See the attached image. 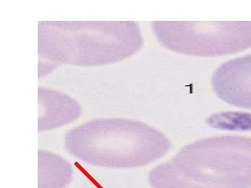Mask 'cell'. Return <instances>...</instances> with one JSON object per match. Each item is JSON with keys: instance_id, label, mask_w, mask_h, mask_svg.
<instances>
[{"instance_id": "5b68a950", "label": "cell", "mask_w": 251, "mask_h": 188, "mask_svg": "<svg viewBox=\"0 0 251 188\" xmlns=\"http://www.w3.org/2000/svg\"><path fill=\"white\" fill-rule=\"evenodd\" d=\"M211 83L225 103L251 110V54L221 64L213 73Z\"/></svg>"}, {"instance_id": "3957f363", "label": "cell", "mask_w": 251, "mask_h": 188, "mask_svg": "<svg viewBox=\"0 0 251 188\" xmlns=\"http://www.w3.org/2000/svg\"><path fill=\"white\" fill-rule=\"evenodd\" d=\"M64 145L71 156L86 164L112 169L148 165L166 156L172 146L156 128L122 118L82 123L66 133Z\"/></svg>"}, {"instance_id": "6da1fadb", "label": "cell", "mask_w": 251, "mask_h": 188, "mask_svg": "<svg viewBox=\"0 0 251 188\" xmlns=\"http://www.w3.org/2000/svg\"><path fill=\"white\" fill-rule=\"evenodd\" d=\"M38 26V52L47 61L44 74L62 64L117 62L139 52L144 44L134 21H42Z\"/></svg>"}, {"instance_id": "52a82bcc", "label": "cell", "mask_w": 251, "mask_h": 188, "mask_svg": "<svg viewBox=\"0 0 251 188\" xmlns=\"http://www.w3.org/2000/svg\"><path fill=\"white\" fill-rule=\"evenodd\" d=\"M72 164L59 155L39 151V188H65L72 182Z\"/></svg>"}, {"instance_id": "7a4b0ae2", "label": "cell", "mask_w": 251, "mask_h": 188, "mask_svg": "<svg viewBox=\"0 0 251 188\" xmlns=\"http://www.w3.org/2000/svg\"><path fill=\"white\" fill-rule=\"evenodd\" d=\"M152 188H251V138L217 136L184 146L148 174Z\"/></svg>"}, {"instance_id": "8992f818", "label": "cell", "mask_w": 251, "mask_h": 188, "mask_svg": "<svg viewBox=\"0 0 251 188\" xmlns=\"http://www.w3.org/2000/svg\"><path fill=\"white\" fill-rule=\"evenodd\" d=\"M39 132L59 128L80 117L82 109L75 99L59 91L39 87Z\"/></svg>"}, {"instance_id": "277c9868", "label": "cell", "mask_w": 251, "mask_h": 188, "mask_svg": "<svg viewBox=\"0 0 251 188\" xmlns=\"http://www.w3.org/2000/svg\"><path fill=\"white\" fill-rule=\"evenodd\" d=\"M160 43L178 53L217 57L251 47V22H153Z\"/></svg>"}]
</instances>
